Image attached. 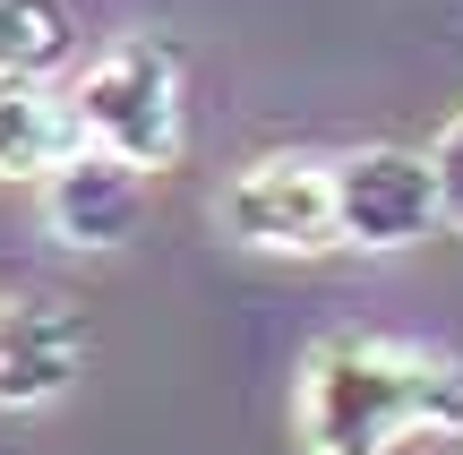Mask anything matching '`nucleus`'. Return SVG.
I'll return each instance as SVG.
<instances>
[{"instance_id": "obj_1", "label": "nucleus", "mask_w": 463, "mask_h": 455, "mask_svg": "<svg viewBox=\"0 0 463 455\" xmlns=\"http://www.w3.org/2000/svg\"><path fill=\"white\" fill-rule=\"evenodd\" d=\"M412 430H463V361L386 336H326L300 361L292 439L309 455H386Z\"/></svg>"}, {"instance_id": "obj_2", "label": "nucleus", "mask_w": 463, "mask_h": 455, "mask_svg": "<svg viewBox=\"0 0 463 455\" xmlns=\"http://www.w3.org/2000/svg\"><path fill=\"white\" fill-rule=\"evenodd\" d=\"M69 112H78L86 147L120 155L137 172H164L181 155V61L155 34H129L69 86Z\"/></svg>"}, {"instance_id": "obj_3", "label": "nucleus", "mask_w": 463, "mask_h": 455, "mask_svg": "<svg viewBox=\"0 0 463 455\" xmlns=\"http://www.w3.org/2000/svg\"><path fill=\"white\" fill-rule=\"evenodd\" d=\"M223 232L241 250L266 258H317V250H344L335 232V164H309V155H258L223 181Z\"/></svg>"}, {"instance_id": "obj_4", "label": "nucleus", "mask_w": 463, "mask_h": 455, "mask_svg": "<svg viewBox=\"0 0 463 455\" xmlns=\"http://www.w3.org/2000/svg\"><path fill=\"white\" fill-rule=\"evenodd\" d=\"M447 223L438 164L412 147H352L335 155V232L344 250H412Z\"/></svg>"}, {"instance_id": "obj_5", "label": "nucleus", "mask_w": 463, "mask_h": 455, "mask_svg": "<svg viewBox=\"0 0 463 455\" xmlns=\"http://www.w3.org/2000/svg\"><path fill=\"white\" fill-rule=\"evenodd\" d=\"M86 370V327L69 301L26 292V301H0V412H43L78 387Z\"/></svg>"}, {"instance_id": "obj_6", "label": "nucleus", "mask_w": 463, "mask_h": 455, "mask_svg": "<svg viewBox=\"0 0 463 455\" xmlns=\"http://www.w3.org/2000/svg\"><path fill=\"white\" fill-rule=\"evenodd\" d=\"M34 189H43L52 241H69V250H120V241L137 232V215H146V172L120 164V155H103V147H78Z\"/></svg>"}, {"instance_id": "obj_7", "label": "nucleus", "mask_w": 463, "mask_h": 455, "mask_svg": "<svg viewBox=\"0 0 463 455\" xmlns=\"http://www.w3.org/2000/svg\"><path fill=\"white\" fill-rule=\"evenodd\" d=\"M86 147L69 95H52V78H9L0 69V181H43L52 164Z\"/></svg>"}, {"instance_id": "obj_8", "label": "nucleus", "mask_w": 463, "mask_h": 455, "mask_svg": "<svg viewBox=\"0 0 463 455\" xmlns=\"http://www.w3.org/2000/svg\"><path fill=\"white\" fill-rule=\"evenodd\" d=\"M78 52V17L69 0H0V69L9 78H52Z\"/></svg>"}, {"instance_id": "obj_9", "label": "nucleus", "mask_w": 463, "mask_h": 455, "mask_svg": "<svg viewBox=\"0 0 463 455\" xmlns=\"http://www.w3.org/2000/svg\"><path fill=\"white\" fill-rule=\"evenodd\" d=\"M430 164H438V198H447V223L463 232V112L438 129V147H430Z\"/></svg>"}]
</instances>
